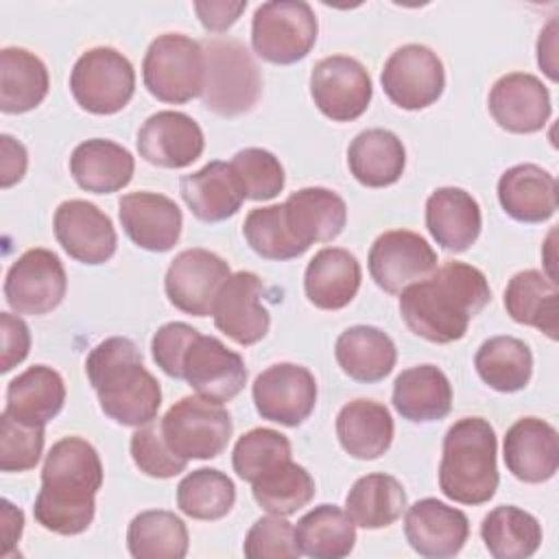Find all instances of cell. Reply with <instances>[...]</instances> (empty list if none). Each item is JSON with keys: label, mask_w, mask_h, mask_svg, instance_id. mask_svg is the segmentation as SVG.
I'll return each mask as SVG.
<instances>
[{"label": "cell", "mask_w": 559, "mask_h": 559, "mask_svg": "<svg viewBox=\"0 0 559 559\" xmlns=\"http://www.w3.org/2000/svg\"><path fill=\"white\" fill-rule=\"evenodd\" d=\"M426 227L445 251H467L480 236V205L463 188H437L426 201Z\"/></svg>", "instance_id": "obj_24"}, {"label": "cell", "mask_w": 559, "mask_h": 559, "mask_svg": "<svg viewBox=\"0 0 559 559\" xmlns=\"http://www.w3.org/2000/svg\"><path fill=\"white\" fill-rule=\"evenodd\" d=\"M498 439L483 417L454 421L443 437L439 463L441 493L461 504H485L498 489Z\"/></svg>", "instance_id": "obj_4"}, {"label": "cell", "mask_w": 559, "mask_h": 559, "mask_svg": "<svg viewBox=\"0 0 559 559\" xmlns=\"http://www.w3.org/2000/svg\"><path fill=\"white\" fill-rule=\"evenodd\" d=\"M502 210L520 223H544L557 212V179L537 164H518L498 179Z\"/></svg>", "instance_id": "obj_28"}, {"label": "cell", "mask_w": 559, "mask_h": 559, "mask_svg": "<svg viewBox=\"0 0 559 559\" xmlns=\"http://www.w3.org/2000/svg\"><path fill=\"white\" fill-rule=\"evenodd\" d=\"M395 411L415 424L439 421L452 411V386L435 365L404 369L393 382Z\"/></svg>", "instance_id": "obj_33"}, {"label": "cell", "mask_w": 559, "mask_h": 559, "mask_svg": "<svg viewBox=\"0 0 559 559\" xmlns=\"http://www.w3.org/2000/svg\"><path fill=\"white\" fill-rule=\"evenodd\" d=\"M489 114L509 133L542 131L552 114L548 87L528 72L500 76L489 92Z\"/></svg>", "instance_id": "obj_21"}, {"label": "cell", "mask_w": 559, "mask_h": 559, "mask_svg": "<svg viewBox=\"0 0 559 559\" xmlns=\"http://www.w3.org/2000/svg\"><path fill=\"white\" fill-rule=\"evenodd\" d=\"M52 229L63 251L83 264H103L118 247L111 218L83 199L63 201L55 212Z\"/></svg>", "instance_id": "obj_17"}, {"label": "cell", "mask_w": 559, "mask_h": 559, "mask_svg": "<svg viewBox=\"0 0 559 559\" xmlns=\"http://www.w3.org/2000/svg\"><path fill=\"white\" fill-rule=\"evenodd\" d=\"M491 301L485 273L465 262H445L400 293V314L408 330L430 343H454Z\"/></svg>", "instance_id": "obj_1"}, {"label": "cell", "mask_w": 559, "mask_h": 559, "mask_svg": "<svg viewBox=\"0 0 559 559\" xmlns=\"http://www.w3.org/2000/svg\"><path fill=\"white\" fill-rule=\"evenodd\" d=\"M183 380L201 397L223 404L245 389L247 367L242 356L223 341L199 334L183 356Z\"/></svg>", "instance_id": "obj_18"}, {"label": "cell", "mask_w": 559, "mask_h": 559, "mask_svg": "<svg viewBox=\"0 0 559 559\" xmlns=\"http://www.w3.org/2000/svg\"><path fill=\"white\" fill-rule=\"evenodd\" d=\"M404 535L408 546L428 559H448L461 552L469 537V520L437 498L417 500L406 509Z\"/></svg>", "instance_id": "obj_20"}, {"label": "cell", "mask_w": 559, "mask_h": 559, "mask_svg": "<svg viewBox=\"0 0 559 559\" xmlns=\"http://www.w3.org/2000/svg\"><path fill=\"white\" fill-rule=\"evenodd\" d=\"M474 367L489 389L515 393L531 380L533 354L528 345L515 336H491L478 347Z\"/></svg>", "instance_id": "obj_40"}, {"label": "cell", "mask_w": 559, "mask_h": 559, "mask_svg": "<svg viewBox=\"0 0 559 559\" xmlns=\"http://www.w3.org/2000/svg\"><path fill=\"white\" fill-rule=\"evenodd\" d=\"M262 280L251 271L231 273L216 293L214 325L238 345L262 341L271 325V314L262 304Z\"/></svg>", "instance_id": "obj_16"}, {"label": "cell", "mask_w": 559, "mask_h": 559, "mask_svg": "<svg viewBox=\"0 0 559 559\" xmlns=\"http://www.w3.org/2000/svg\"><path fill=\"white\" fill-rule=\"evenodd\" d=\"M284 216L295 240L308 251L312 242H330L343 231L347 205L334 190L301 188L284 201Z\"/></svg>", "instance_id": "obj_25"}, {"label": "cell", "mask_w": 559, "mask_h": 559, "mask_svg": "<svg viewBox=\"0 0 559 559\" xmlns=\"http://www.w3.org/2000/svg\"><path fill=\"white\" fill-rule=\"evenodd\" d=\"M118 216L131 242L153 253L170 251L181 236V210L173 199L159 192L142 190L122 194Z\"/></svg>", "instance_id": "obj_22"}, {"label": "cell", "mask_w": 559, "mask_h": 559, "mask_svg": "<svg viewBox=\"0 0 559 559\" xmlns=\"http://www.w3.org/2000/svg\"><path fill=\"white\" fill-rule=\"evenodd\" d=\"M380 83L393 105L415 111L439 100L445 87V70L435 50L406 44L384 61Z\"/></svg>", "instance_id": "obj_11"}, {"label": "cell", "mask_w": 559, "mask_h": 559, "mask_svg": "<svg viewBox=\"0 0 559 559\" xmlns=\"http://www.w3.org/2000/svg\"><path fill=\"white\" fill-rule=\"evenodd\" d=\"M295 542L306 557L343 559L354 550L356 524L336 504H319L297 522Z\"/></svg>", "instance_id": "obj_38"}, {"label": "cell", "mask_w": 559, "mask_h": 559, "mask_svg": "<svg viewBox=\"0 0 559 559\" xmlns=\"http://www.w3.org/2000/svg\"><path fill=\"white\" fill-rule=\"evenodd\" d=\"M247 9V0L227 2V0H199L194 2V11L199 22L210 33H223L238 22L242 11Z\"/></svg>", "instance_id": "obj_52"}, {"label": "cell", "mask_w": 559, "mask_h": 559, "mask_svg": "<svg viewBox=\"0 0 559 559\" xmlns=\"http://www.w3.org/2000/svg\"><path fill=\"white\" fill-rule=\"evenodd\" d=\"M314 480L306 467L286 461L251 483L253 500L273 515H293L314 498Z\"/></svg>", "instance_id": "obj_43"}, {"label": "cell", "mask_w": 559, "mask_h": 559, "mask_svg": "<svg viewBox=\"0 0 559 559\" xmlns=\"http://www.w3.org/2000/svg\"><path fill=\"white\" fill-rule=\"evenodd\" d=\"M179 192L190 212L203 223H218L234 216L245 201L242 186L231 164L218 159L183 175Z\"/></svg>", "instance_id": "obj_26"}, {"label": "cell", "mask_w": 559, "mask_h": 559, "mask_svg": "<svg viewBox=\"0 0 559 559\" xmlns=\"http://www.w3.org/2000/svg\"><path fill=\"white\" fill-rule=\"evenodd\" d=\"M317 15L304 0H271L255 9L251 46L258 57L275 66H290L308 57L317 41Z\"/></svg>", "instance_id": "obj_7"}, {"label": "cell", "mask_w": 559, "mask_h": 559, "mask_svg": "<svg viewBox=\"0 0 559 559\" xmlns=\"http://www.w3.org/2000/svg\"><path fill=\"white\" fill-rule=\"evenodd\" d=\"M406 491L389 474L360 476L345 496V513L360 528H384L402 518Z\"/></svg>", "instance_id": "obj_37"}, {"label": "cell", "mask_w": 559, "mask_h": 559, "mask_svg": "<svg viewBox=\"0 0 559 559\" xmlns=\"http://www.w3.org/2000/svg\"><path fill=\"white\" fill-rule=\"evenodd\" d=\"M286 461H290V441L273 428H253L245 432L231 452L234 472L247 483L258 480Z\"/></svg>", "instance_id": "obj_45"}, {"label": "cell", "mask_w": 559, "mask_h": 559, "mask_svg": "<svg viewBox=\"0 0 559 559\" xmlns=\"http://www.w3.org/2000/svg\"><path fill=\"white\" fill-rule=\"evenodd\" d=\"M66 402V384L59 371L33 365L7 386L4 413L26 426H46L59 415Z\"/></svg>", "instance_id": "obj_30"}, {"label": "cell", "mask_w": 559, "mask_h": 559, "mask_svg": "<svg viewBox=\"0 0 559 559\" xmlns=\"http://www.w3.org/2000/svg\"><path fill=\"white\" fill-rule=\"evenodd\" d=\"M371 76L354 57H323L310 72V96L319 111L334 122L360 118L371 103Z\"/></svg>", "instance_id": "obj_10"}, {"label": "cell", "mask_w": 559, "mask_h": 559, "mask_svg": "<svg viewBox=\"0 0 559 559\" xmlns=\"http://www.w3.org/2000/svg\"><path fill=\"white\" fill-rule=\"evenodd\" d=\"M48 87V68L37 55L17 46L0 50V109L4 114L35 109L46 98Z\"/></svg>", "instance_id": "obj_36"}, {"label": "cell", "mask_w": 559, "mask_h": 559, "mask_svg": "<svg viewBox=\"0 0 559 559\" xmlns=\"http://www.w3.org/2000/svg\"><path fill=\"white\" fill-rule=\"evenodd\" d=\"M100 487L103 463L96 448L81 437H63L46 454L33 515L46 531L79 535L94 520Z\"/></svg>", "instance_id": "obj_2"}, {"label": "cell", "mask_w": 559, "mask_h": 559, "mask_svg": "<svg viewBox=\"0 0 559 559\" xmlns=\"http://www.w3.org/2000/svg\"><path fill=\"white\" fill-rule=\"evenodd\" d=\"M555 50H557V22L550 20L548 26L539 33V39H537V63L548 74L550 81H557Z\"/></svg>", "instance_id": "obj_54"}, {"label": "cell", "mask_w": 559, "mask_h": 559, "mask_svg": "<svg viewBox=\"0 0 559 559\" xmlns=\"http://www.w3.org/2000/svg\"><path fill=\"white\" fill-rule=\"evenodd\" d=\"M367 264L373 282L384 293L397 295L437 269V253L424 236L391 229L373 240Z\"/></svg>", "instance_id": "obj_14"}, {"label": "cell", "mask_w": 559, "mask_h": 559, "mask_svg": "<svg viewBox=\"0 0 559 559\" xmlns=\"http://www.w3.org/2000/svg\"><path fill=\"white\" fill-rule=\"evenodd\" d=\"M201 46L205 52L203 105L223 118L251 111L262 94V74L247 46L234 37H207Z\"/></svg>", "instance_id": "obj_5"}, {"label": "cell", "mask_w": 559, "mask_h": 559, "mask_svg": "<svg viewBox=\"0 0 559 559\" xmlns=\"http://www.w3.org/2000/svg\"><path fill=\"white\" fill-rule=\"evenodd\" d=\"M334 358L352 380L373 384L393 371L397 349L391 336L380 328L354 325L338 334Z\"/></svg>", "instance_id": "obj_32"}, {"label": "cell", "mask_w": 559, "mask_h": 559, "mask_svg": "<svg viewBox=\"0 0 559 559\" xmlns=\"http://www.w3.org/2000/svg\"><path fill=\"white\" fill-rule=\"evenodd\" d=\"M236 502L234 480L212 467L186 474L177 485V507L192 520H221Z\"/></svg>", "instance_id": "obj_42"}, {"label": "cell", "mask_w": 559, "mask_h": 559, "mask_svg": "<svg viewBox=\"0 0 559 559\" xmlns=\"http://www.w3.org/2000/svg\"><path fill=\"white\" fill-rule=\"evenodd\" d=\"M85 373L103 413L116 424L140 428L157 417L162 389L131 338L109 336L98 343L85 360Z\"/></svg>", "instance_id": "obj_3"}, {"label": "cell", "mask_w": 559, "mask_h": 559, "mask_svg": "<svg viewBox=\"0 0 559 559\" xmlns=\"http://www.w3.org/2000/svg\"><path fill=\"white\" fill-rule=\"evenodd\" d=\"M249 559H295L299 548L295 542V526L284 515H266L253 522L242 544Z\"/></svg>", "instance_id": "obj_49"}, {"label": "cell", "mask_w": 559, "mask_h": 559, "mask_svg": "<svg viewBox=\"0 0 559 559\" xmlns=\"http://www.w3.org/2000/svg\"><path fill=\"white\" fill-rule=\"evenodd\" d=\"M347 166L354 179L367 188L393 186L406 166L402 140L389 129L360 131L347 148Z\"/></svg>", "instance_id": "obj_34"}, {"label": "cell", "mask_w": 559, "mask_h": 559, "mask_svg": "<svg viewBox=\"0 0 559 559\" xmlns=\"http://www.w3.org/2000/svg\"><path fill=\"white\" fill-rule=\"evenodd\" d=\"M229 164L242 186L245 199L269 201L284 190V168L271 151L255 146L242 148L231 157Z\"/></svg>", "instance_id": "obj_46"}, {"label": "cell", "mask_w": 559, "mask_h": 559, "mask_svg": "<svg viewBox=\"0 0 559 559\" xmlns=\"http://www.w3.org/2000/svg\"><path fill=\"white\" fill-rule=\"evenodd\" d=\"M190 537L181 518L164 509L138 513L127 528V548L135 559H181Z\"/></svg>", "instance_id": "obj_41"}, {"label": "cell", "mask_w": 559, "mask_h": 559, "mask_svg": "<svg viewBox=\"0 0 559 559\" xmlns=\"http://www.w3.org/2000/svg\"><path fill=\"white\" fill-rule=\"evenodd\" d=\"M559 290L555 280L528 269L515 273L504 288V308L515 323L537 328L550 341L559 332Z\"/></svg>", "instance_id": "obj_35"}, {"label": "cell", "mask_w": 559, "mask_h": 559, "mask_svg": "<svg viewBox=\"0 0 559 559\" xmlns=\"http://www.w3.org/2000/svg\"><path fill=\"white\" fill-rule=\"evenodd\" d=\"M2 507V539H4V557H9V550L15 546V542L22 537L24 531V513L13 507L9 500H0Z\"/></svg>", "instance_id": "obj_55"}, {"label": "cell", "mask_w": 559, "mask_h": 559, "mask_svg": "<svg viewBox=\"0 0 559 559\" xmlns=\"http://www.w3.org/2000/svg\"><path fill=\"white\" fill-rule=\"evenodd\" d=\"M68 290L66 269L57 253L35 247L24 251L7 271L4 299L17 314H46Z\"/></svg>", "instance_id": "obj_12"}, {"label": "cell", "mask_w": 559, "mask_h": 559, "mask_svg": "<svg viewBox=\"0 0 559 559\" xmlns=\"http://www.w3.org/2000/svg\"><path fill=\"white\" fill-rule=\"evenodd\" d=\"M144 87L162 103L183 105L203 94L205 87V52L201 41L164 33L155 37L142 61Z\"/></svg>", "instance_id": "obj_6"}, {"label": "cell", "mask_w": 559, "mask_h": 559, "mask_svg": "<svg viewBox=\"0 0 559 559\" xmlns=\"http://www.w3.org/2000/svg\"><path fill=\"white\" fill-rule=\"evenodd\" d=\"M0 336H2L0 371L7 373L28 356L31 330L24 323V319H20L11 312H0Z\"/></svg>", "instance_id": "obj_51"}, {"label": "cell", "mask_w": 559, "mask_h": 559, "mask_svg": "<svg viewBox=\"0 0 559 559\" xmlns=\"http://www.w3.org/2000/svg\"><path fill=\"white\" fill-rule=\"evenodd\" d=\"M44 426H26L2 411L0 415V469H33L44 452Z\"/></svg>", "instance_id": "obj_47"}, {"label": "cell", "mask_w": 559, "mask_h": 559, "mask_svg": "<svg viewBox=\"0 0 559 559\" xmlns=\"http://www.w3.org/2000/svg\"><path fill=\"white\" fill-rule=\"evenodd\" d=\"M131 456L135 467L153 478H173L177 474H181L188 465L186 459H181L179 454H175L162 435L159 424L148 421L144 426H140L133 435H131Z\"/></svg>", "instance_id": "obj_48"}, {"label": "cell", "mask_w": 559, "mask_h": 559, "mask_svg": "<svg viewBox=\"0 0 559 559\" xmlns=\"http://www.w3.org/2000/svg\"><path fill=\"white\" fill-rule=\"evenodd\" d=\"M251 395L262 419L293 428L304 424L314 411L317 380L301 365L277 362L255 378Z\"/></svg>", "instance_id": "obj_13"}, {"label": "cell", "mask_w": 559, "mask_h": 559, "mask_svg": "<svg viewBox=\"0 0 559 559\" xmlns=\"http://www.w3.org/2000/svg\"><path fill=\"white\" fill-rule=\"evenodd\" d=\"M166 445L181 459H216L231 439L229 411L214 400L186 395L159 421Z\"/></svg>", "instance_id": "obj_8"}, {"label": "cell", "mask_w": 559, "mask_h": 559, "mask_svg": "<svg viewBox=\"0 0 559 559\" xmlns=\"http://www.w3.org/2000/svg\"><path fill=\"white\" fill-rule=\"evenodd\" d=\"M393 417L389 408L373 400L347 402L336 415V437L341 448L360 461L380 459L393 441Z\"/></svg>", "instance_id": "obj_31"}, {"label": "cell", "mask_w": 559, "mask_h": 559, "mask_svg": "<svg viewBox=\"0 0 559 559\" xmlns=\"http://www.w3.org/2000/svg\"><path fill=\"white\" fill-rule=\"evenodd\" d=\"M133 155L122 144L103 138L81 142L70 155V175L76 186L94 194L122 190L133 179Z\"/></svg>", "instance_id": "obj_29"}, {"label": "cell", "mask_w": 559, "mask_h": 559, "mask_svg": "<svg viewBox=\"0 0 559 559\" xmlns=\"http://www.w3.org/2000/svg\"><path fill=\"white\" fill-rule=\"evenodd\" d=\"M70 92L76 105L96 116L122 111L135 92V70L131 61L109 46L85 50L72 72Z\"/></svg>", "instance_id": "obj_9"}, {"label": "cell", "mask_w": 559, "mask_h": 559, "mask_svg": "<svg viewBox=\"0 0 559 559\" xmlns=\"http://www.w3.org/2000/svg\"><path fill=\"white\" fill-rule=\"evenodd\" d=\"M480 537L496 559H526L542 544V524L520 507L500 504L483 518Z\"/></svg>", "instance_id": "obj_39"}, {"label": "cell", "mask_w": 559, "mask_h": 559, "mask_svg": "<svg viewBox=\"0 0 559 559\" xmlns=\"http://www.w3.org/2000/svg\"><path fill=\"white\" fill-rule=\"evenodd\" d=\"M362 280L360 262L341 247H325L314 253L304 273V290L310 304L321 310H341L358 293Z\"/></svg>", "instance_id": "obj_27"}, {"label": "cell", "mask_w": 559, "mask_h": 559, "mask_svg": "<svg viewBox=\"0 0 559 559\" xmlns=\"http://www.w3.org/2000/svg\"><path fill=\"white\" fill-rule=\"evenodd\" d=\"M247 245L264 260H293L306 249L295 240L286 225L284 203L253 207L242 225Z\"/></svg>", "instance_id": "obj_44"}, {"label": "cell", "mask_w": 559, "mask_h": 559, "mask_svg": "<svg viewBox=\"0 0 559 559\" xmlns=\"http://www.w3.org/2000/svg\"><path fill=\"white\" fill-rule=\"evenodd\" d=\"M502 459L522 483L550 480L559 467V435L539 417L518 419L504 435Z\"/></svg>", "instance_id": "obj_23"}, {"label": "cell", "mask_w": 559, "mask_h": 559, "mask_svg": "<svg viewBox=\"0 0 559 559\" xmlns=\"http://www.w3.org/2000/svg\"><path fill=\"white\" fill-rule=\"evenodd\" d=\"M138 153L159 168H186L205 148V138L194 118L183 111L164 109L144 120L138 131Z\"/></svg>", "instance_id": "obj_19"}, {"label": "cell", "mask_w": 559, "mask_h": 559, "mask_svg": "<svg viewBox=\"0 0 559 559\" xmlns=\"http://www.w3.org/2000/svg\"><path fill=\"white\" fill-rule=\"evenodd\" d=\"M231 275L229 264L207 249H186L170 262L164 290L168 301L186 314L207 317L218 288Z\"/></svg>", "instance_id": "obj_15"}, {"label": "cell", "mask_w": 559, "mask_h": 559, "mask_svg": "<svg viewBox=\"0 0 559 559\" xmlns=\"http://www.w3.org/2000/svg\"><path fill=\"white\" fill-rule=\"evenodd\" d=\"M0 186L11 188L17 183L28 166V155L22 142H17L13 135L2 133L0 135Z\"/></svg>", "instance_id": "obj_53"}, {"label": "cell", "mask_w": 559, "mask_h": 559, "mask_svg": "<svg viewBox=\"0 0 559 559\" xmlns=\"http://www.w3.org/2000/svg\"><path fill=\"white\" fill-rule=\"evenodd\" d=\"M199 336V330L183 321L164 323L151 341V352L155 365L170 378L183 380V356L190 343Z\"/></svg>", "instance_id": "obj_50"}]
</instances>
